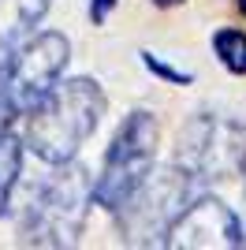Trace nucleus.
Here are the masks:
<instances>
[{
    "instance_id": "f257e3e1",
    "label": "nucleus",
    "mask_w": 246,
    "mask_h": 250,
    "mask_svg": "<svg viewBox=\"0 0 246 250\" xmlns=\"http://www.w3.org/2000/svg\"><path fill=\"white\" fill-rule=\"evenodd\" d=\"M108 108L97 79H56L49 94L26 108L22 124V149H30L45 165L71 161L86 138L101 127V116Z\"/></svg>"
},
{
    "instance_id": "f03ea898",
    "label": "nucleus",
    "mask_w": 246,
    "mask_h": 250,
    "mask_svg": "<svg viewBox=\"0 0 246 250\" xmlns=\"http://www.w3.org/2000/svg\"><path fill=\"white\" fill-rule=\"evenodd\" d=\"M93 206V176L79 161L52 165V176L30 194L19 224V243L26 247H75Z\"/></svg>"
},
{
    "instance_id": "7ed1b4c3",
    "label": "nucleus",
    "mask_w": 246,
    "mask_h": 250,
    "mask_svg": "<svg viewBox=\"0 0 246 250\" xmlns=\"http://www.w3.org/2000/svg\"><path fill=\"white\" fill-rule=\"evenodd\" d=\"M190 183L194 176L183 165L149 168L131 187V194L112 209L120 217L123 243L127 247H164L172 220L183 213L186 198H190Z\"/></svg>"
},
{
    "instance_id": "20e7f679",
    "label": "nucleus",
    "mask_w": 246,
    "mask_h": 250,
    "mask_svg": "<svg viewBox=\"0 0 246 250\" xmlns=\"http://www.w3.org/2000/svg\"><path fill=\"white\" fill-rule=\"evenodd\" d=\"M153 157H157V120L153 112H131L123 120V127L116 131L112 146L104 153V165L93 179V202L101 209L112 213L138 179L153 168Z\"/></svg>"
},
{
    "instance_id": "39448f33",
    "label": "nucleus",
    "mask_w": 246,
    "mask_h": 250,
    "mask_svg": "<svg viewBox=\"0 0 246 250\" xmlns=\"http://www.w3.org/2000/svg\"><path fill=\"white\" fill-rule=\"evenodd\" d=\"M71 60V42L60 30L45 34H26L19 42V49L8 52L4 63V101L8 112H26L30 104H38L49 94L56 79H63V67Z\"/></svg>"
},
{
    "instance_id": "423d86ee",
    "label": "nucleus",
    "mask_w": 246,
    "mask_h": 250,
    "mask_svg": "<svg viewBox=\"0 0 246 250\" xmlns=\"http://www.w3.org/2000/svg\"><path fill=\"white\" fill-rule=\"evenodd\" d=\"M246 127L224 116L198 112L179 131V165L198 179H231L243 168Z\"/></svg>"
},
{
    "instance_id": "0eeeda50",
    "label": "nucleus",
    "mask_w": 246,
    "mask_h": 250,
    "mask_svg": "<svg viewBox=\"0 0 246 250\" xmlns=\"http://www.w3.org/2000/svg\"><path fill=\"white\" fill-rule=\"evenodd\" d=\"M172 250H235L243 247V224L220 198H198L183 206L164 235Z\"/></svg>"
},
{
    "instance_id": "6e6552de",
    "label": "nucleus",
    "mask_w": 246,
    "mask_h": 250,
    "mask_svg": "<svg viewBox=\"0 0 246 250\" xmlns=\"http://www.w3.org/2000/svg\"><path fill=\"white\" fill-rule=\"evenodd\" d=\"M49 8L52 0H0V52H11L26 34H34Z\"/></svg>"
},
{
    "instance_id": "1a4fd4ad",
    "label": "nucleus",
    "mask_w": 246,
    "mask_h": 250,
    "mask_svg": "<svg viewBox=\"0 0 246 250\" xmlns=\"http://www.w3.org/2000/svg\"><path fill=\"white\" fill-rule=\"evenodd\" d=\"M19 172H22V138L4 120L0 124V217H4V209L11 202V190L19 183Z\"/></svg>"
},
{
    "instance_id": "9d476101",
    "label": "nucleus",
    "mask_w": 246,
    "mask_h": 250,
    "mask_svg": "<svg viewBox=\"0 0 246 250\" xmlns=\"http://www.w3.org/2000/svg\"><path fill=\"white\" fill-rule=\"evenodd\" d=\"M213 49H216L220 63H224L231 75H246V34L243 30H231V26L216 30L213 34Z\"/></svg>"
},
{
    "instance_id": "9b49d317",
    "label": "nucleus",
    "mask_w": 246,
    "mask_h": 250,
    "mask_svg": "<svg viewBox=\"0 0 246 250\" xmlns=\"http://www.w3.org/2000/svg\"><path fill=\"white\" fill-rule=\"evenodd\" d=\"M138 56H142V63H145V67H149L153 75H161L164 83H175V86H190V83H194V75H190V71L168 67V63H164L161 56H153V52H138Z\"/></svg>"
},
{
    "instance_id": "f8f14e48",
    "label": "nucleus",
    "mask_w": 246,
    "mask_h": 250,
    "mask_svg": "<svg viewBox=\"0 0 246 250\" xmlns=\"http://www.w3.org/2000/svg\"><path fill=\"white\" fill-rule=\"evenodd\" d=\"M116 8V0H90V19L101 26L104 19H108V11Z\"/></svg>"
},
{
    "instance_id": "ddd939ff",
    "label": "nucleus",
    "mask_w": 246,
    "mask_h": 250,
    "mask_svg": "<svg viewBox=\"0 0 246 250\" xmlns=\"http://www.w3.org/2000/svg\"><path fill=\"white\" fill-rule=\"evenodd\" d=\"M4 63H8V52H0V124H4V120H8V101H4Z\"/></svg>"
},
{
    "instance_id": "4468645a",
    "label": "nucleus",
    "mask_w": 246,
    "mask_h": 250,
    "mask_svg": "<svg viewBox=\"0 0 246 250\" xmlns=\"http://www.w3.org/2000/svg\"><path fill=\"white\" fill-rule=\"evenodd\" d=\"M157 8H175V4H183V0H153Z\"/></svg>"
},
{
    "instance_id": "2eb2a0df",
    "label": "nucleus",
    "mask_w": 246,
    "mask_h": 250,
    "mask_svg": "<svg viewBox=\"0 0 246 250\" xmlns=\"http://www.w3.org/2000/svg\"><path fill=\"white\" fill-rule=\"evenodd\" d=\"M239 172H243V179H246V153H243V168H239Z\"/></svg>"
},
{
    "instance_id": "dca6fc26",
    "label": "nucleus",
    "mask_w": 246,
    "mask_h": 250,
    "mask_svg": "<svg viewBox=\"0 0 246 250\" xmlns=\"http://www.w3.org/2000/svg\"><path fill=\"white\" fill-rule=\"evenodd\" d=\"M239 11H243V15H246V0H239Z\"/></svg>"
}]
</instances>
